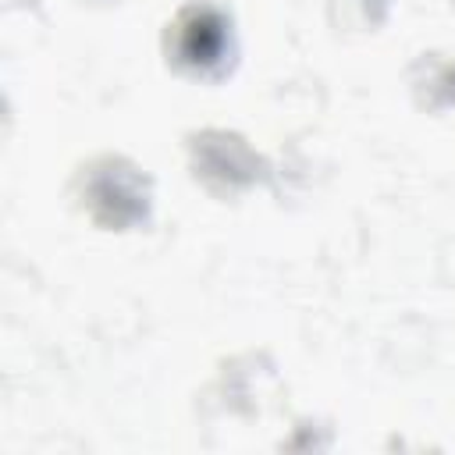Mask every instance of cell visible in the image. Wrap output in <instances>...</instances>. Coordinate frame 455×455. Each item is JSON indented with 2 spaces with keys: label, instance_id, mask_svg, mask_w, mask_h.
I'll return each mask as SVG.
<instances>
[{
  "label": "cell",
  "instance_id": "1",
  "mask_svg": "<svg viewBox=\"0 0 455 455\" xmlns=\"http://www.w3.org/2000/svg\"><path fill=\"white\" fill-rule=\"evenodd\" d=\"M78 199L100 228L128 231L149 217V178L124 156H96L78 174Z\"/></svg>",
  "mask_w": 455,
  "mask_h": 455
},
{
  "label": "cell",
  "instance_id": "3",
  "mask_svg": "<svg viewBox=\"0 0 455 455\" xmlns=\"http://www.w3.org/2000/svg\"><path fill=\"white\" fill-rule=\"evenodd\" d=\"M188 160H192V174L206 181L213 192H238L252 185L263 171V160L245 146L242 135L217 128L188 139Z\"/></svg>",
  "mask_w": 455,
  "mask_h": 455
},
{
  "label": "cell",
  "instance_id": "4",
  "mask_svg": "<svg viewBox=\"0 0 455 455\" xmlns=\"http://www.w3.org/2000/svg\"><path fill=\"white\" fill-rule=\"evenodd\" d=\"M430 92H434V103H455V64L437 68V75L430 78Z\"/></svg>",
  "mask_w": 455,
  "mask_h": 455
},
{
  "label": "cell",
  "instance_id": "2",
  "mask_svg": "<svg viewBox=\"0 0 455 455\" xmlns=\"http://www.w3.org/2000/svg\"><path fill=\"white\" fill-rule=\"evenodd\" d=\"M231 21L213 4H188L167 25V57L192 75H220L231 64Z\"/></svg>",
  "mask_w": 455,
  "mask_h": 455
}]
</instances>
